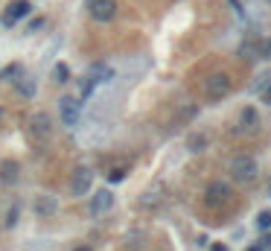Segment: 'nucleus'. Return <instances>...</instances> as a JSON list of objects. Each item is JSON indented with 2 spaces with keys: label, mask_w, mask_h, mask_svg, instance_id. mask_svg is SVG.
Returning a JSON list of instances; mask_svg holds the SVG:
<instances>
[{
  "label": "nucleus",
  "mask_w": 271,
  "mask_h": 251,
  "mask_svg": "<svg viewBox=\"0 0 271 251\" xmlns=\"http://www.w3.org/2000/svg\"><path fill=\"white\" fill-rule=\"evenodd\" d=\"M15 76H24V67L20 65H9L0 70V82H15Z\"/></svg>",
  "instance_id": "4468645a"
},
{
  "label": "nucleus",
  "mask_w": 271,
  "mask_h": 251,
  "mask_svg": "<svg viewBox=\"0 0 271 251\" xmlns=\"http://www.w3.org/2000/svg\"><path fill=\"white\" fill-rule=\"evenodd\" d=\"M56 207H58V204H56L52 196H38V199H35V213H38V216H50V213H56Z\"/></svg>",
  "instance_id": "ddd939ff"
},
{
  "label": "nucleus",
  "mask_w": 271,
  "mask_h": 251,
  "mask_svg": "<svg viewBox=\"0 0 271 251\" xmlns=\"http://www.w3.org/2000/svg\"><path fill=\"white\" fill-rule=\"evenodd\" d=\"M204 94H207L210 100L228 97V94H230V76H228V73H210L207 82H204Z\"/></svg>",
  "instance_id": "f03ea898"
},
{
  "label": "nucleus",
  "mask_w": 271,
  "mask_h": 251,
  "mask_svg": "<svg viewBox=\"0 0 271 251\" xmlns=\"http://www.w3.org/2000/svg\"><path fill=\"white\" fill-rule=\"evenodd\" d=\"M73 251H90V248H88V245H82V248H73Z\"/></svg>",
  "instance_id": "393cba45"
},
{
  "label": "nucleus",
  "mask_w": 271,
  "mask_h": 251,
  "mask_svg": "<svg viewBox=\"0 0 271 251\" xmlns=\"http://www.w3.org/2000/svg\"><path fill=\"white\" fill-rule=\"evenodd\" d=\"M0 117H3V111H0Z\"/></svg>",
  "instance_id": "a878e982"
},
{
  "label": "nucleus",
  "mask_w": 271,
  "mask_h": 251,
  "mask_svg": "<svg viewBox=\"0 0 271 251\" xmlns=\"http://www.w3.org/2000/svg\"><path fill=\"white\" fill-rule=\"evenodd\" d=\"M111 204H114L111 190H96L90 199V213H105V210H111Z\"/></svg>",
  "instance_id": "1a4fd4ad"
},
{
  "label": "nucleus",
  "mask_w": 271,
  "mask_h": 251,
  "mask_svg": "<svg viewBox=\"0 0 271 251\" xmlns=\"http://www.w3.org/2000/svg\"><path fill=\"white\" fill-rule=\"evenodd\" d=\"M114 15H117V3L114 0H90V18L94 21L108 24Z\"/></svg>",
  "instance_id": "39448f33"
},
{
  "label": "nucleus",
  "mask_w": 271,
  "mask_h": 251,
  "mask_svg": "<svg viewBox=\"0 0 271 251\" xmlns=\"http://www.w3.org/2000/svg\"><path fill=\"white\" fill-rule=\"evenodd\" d=\"M94 184V172L88 167H76L70 172V196H85Z\"/></svg>",
  "instance_id": "7ed1b4c3"
},
{
  "label": "nucleus",
  "mask_w": 271,
  "mask_h": 251,
  "mask_svg": "<svg viewBox=\"0 0 271 251\" xmlns=\"http://www.w3.org/2000/svg\"><path fill=\"white\" fill-rule=\"evenodd\" d=\"M79 100H70V97H62L58 100V114H62V123L64 126H76L79 123Z\"/></svg>",
  "instance_id": "0eeeda50"
},
{
  "label": "nucleus",
  "mask_w": 271,
  "mask_h": 251,
  "mask_svg": "<svg viewBox=\"0 0 271 251\" xmlns=\"http://www.w3.org/2000/svg\"><path fill=\"white\" fill-rule=\"evenodd\" d=\"M248 251H266V245H262V242H256V245H251Z\"/></svg>",
  "instance_id": "4be33fe9"
},
{
  "label": "nucleus",
  "mask_w": 271,
  "mask_h": 251,
  "mask_svg": "<svg viewBox=\"0 0 271 251\" xmlns=\"http://www.w3.org/2000/svg\"><path fill=\"white\" fill-rule=\"evenodd\" d=\"M204 146H207V137H204V134H190V137H186V149L190 152H204Z\"/></svg>",
  "instance_id": "2eb2a0df"
},
{
  "label": "nucleus",
  "mask_w": 271,
  "mask_h": 251,
  "mask_svg": "<svg viewBox=\"0 0 271 251\" xmlns=\"http://www.w3.org/2000/svg\"><path fill=\"white\" fill-rule=\"evenodd\" d=\"M30 12H32V3H30V0H12V3L6 6V12H3V24L12 27L20 18H26Z\"/></svg>",
  "instance_id": "20e7f679"
},
{
  "label": "nucleus",
  "mask_w": 271,
  "mask_h": 251,
  "mask_svg": "<svg viewBox=\"0 0 271 251\" xmlns=\"http://www.w3.org/2000/svg\"><path fill=\"white\" fill-rule=\"evenodd\" d=\"M256 228H260V231H271V210H262V213L256 216Z\"/></svg>",
  "instance_id": "6ab92c4d"
},
{
  "label": "nucleus",
  "mask_w": 271,
  "mask_h": 251,
  "mask_svg": "<svg viewBox=\"0 0 271 251\" xmlns=\"http://www.w3.org/2000/svg\"><path fill=\"white\" fill-rule=\"evenodd\" d=\"M88 79L94 85H100V82H108V79H114V70L108 65H102V62H96V65H90V70H88Z\"/></svg>",
  "instance_id": "9b49d317"
},
{
  "label": "nucleus",
  "mask_w": 271,
  "mask_h": 251,
  "mask_svg": "<svg viewBox=\"0 0 271 251\" xmlns=\"http://www.w3.org/2000/svg\"><path fill=\"white\" fill-rule=\"evenodd\" d=\"M228 199H230V187L224 184V181H213V184L207 187V204L210 207H219Z\"/></svg>",
  "instance_id": "6e6552de"
},
{
  "label": "nucleus",
  "mask_w": 271,
  "mask_h": 251,
  "mask_svg": "<svg viewBox=\"0 0 271 251\" xmlns=\"http://www.w3.org/2000/svg\"><path fill=\"white\" fill-rule=\"evenodd\" d=\"M256 126H260L256 108H242V117H239V132H254Z\"/></svg>",
  "instance_id": "f8f14e48"
},
{
  "label": "nucleus",
  "mask_w": 271,
  "mask_h": 251,
  "mask_svg": "<svg viewBox=\"0 0 271 251\" xmlns=\"http://www.w3.org/2000/svg\"><path fill=\"white\" fill-rule=\"evenodd\" d=\"M230 175H234V181H239V184L254 181L256 178V161L251 155H236V158L230 161Z\"/></svg>",
  "instance_id": "f257e3e1"
},
{
  "label": "nucleus",
  "mask_w": 271,
  "mask_h": 251,
  "mask_svg": "<svg viewBox=\"0 0 271 251\" xmlns=\"http://www.w3.org/2000/svg\"><path fill=\"white\" fill-rule=\"evenodd\" d=\"M15 222H18V204L12 207V210H9V213H6V228H12Z\"/></svg>",
  "instance_id": "412c9836"
},
{
  "label": "nucleus",
  "mask_w": 271,
  "mask_h": 251,
  "mask_svg": "<svg viewBox=\"0 0 271 251\" xmlns=\"http://www.w3.org/2000/svg\"><path fill=\"white\" fill-rule=\"evenodd\" d=\"M30 134H32L35 140H47V137L52 134V123H50V117H47L44 111L32 114V120H30Z\"/></svg>",
  "instance_id": "423d86ee"
},
{
  "label": "nucleus",
  "mask_w": 271,
  "mask_h": 251,
  "mask_svg": "<svg viewBox=\"0 0 271 251\" xmlns=\"http://www.w3.org/2000/svg\"><path fill=\"white\" fill-rule=\"evenodd\" d=\"M213 251H228V245H222V242H216V245H213Z\"/></svg>",
  "instance_id": "b1692460"
},
{
  "label": "nucleus",
  "mask_w": 271,
  "mask_h": 251,
  "mask_svg": "<svg viewBox=\"0 0 271 251\" xmlns=\"http://www.w3.org/2000/svg\"><path fill=\"white\" fill-rule=\"evenodd\" d=\"M18 172H20V167H18V161H0V184H15L18 181Z\"/></svg>",
  "instance_id": "9d476101"
},
{
  "label": "nucleus",
  "mask_w": 271,
  "mask_h": 251,
  "mask_svg": "<svg viewBox=\"0 0 271 251\" xmlns=\"http://www.w3.org/2000/svg\"><path fill=\"white\" fill-rule=\"evenodd\" d=\"M256 59H271V38H256Z\"/></svg>",
  "instance_id": "dca6fc26"
},
{
  "label": "nucleus",
  "mask_w": 271,
  "mask_h": 251,
  "mask_svg": "<svg viewBox=\"0 0 271 251\" xmlns=\"http://www.w3.org/2000/svg\"><path fill=\"white\" fill-rule=\"evenodd\" d=\"M266 102H271V82L266 85Z\"/></svg>",
  "instance_id": "5701e85b"
},
{
  "label": "nucleus",
  "mask_w": 271,
  "mask_h": 251,
  "mask_svg": "<svg viewBox=\"0 0 271 251\" xmlns=\"http://www.w3.org/2000/svg\"><path fill=\"white\" fill-rule=\"evenodd\" d=\"M18 91H20V94H26V97H32V94H35L32 79H24V76H18Z\"/></svg>",
  "instance_id": "a211bd4d"
},
{
  "label": "nucleus",
  "mask_w": 271,
  "mask_h": 251,
  "mask_svg": "<svg viewBox=\"0 0 271 251\" xmlns=\"http://www.w3.org/2000/svg\"><path fill=\"white\" fill-rule=\"evenodd\" d=\"M52 76H56V82H58V85L70 82V67L64 65V62H58V65H56V70H52Z\"/></svg>",
  "instance_id": "f3484780"
},
{
  "label": "nucleus",
  "mask_w": 271,
  "mask_h": 251,
  "mask_svg": "<svg viewBox=\"0 0 271 251\" xmlns=\"http://www.w3.org/2000/svg\"><path fill=\"white\" fill-rule=\"evenodd\" d=\"M122 178H126V167H114L108 172V181H111V184H120Z\"/></svg>",
  "instance_id": "aec40b11"
}]
</instances>
